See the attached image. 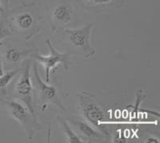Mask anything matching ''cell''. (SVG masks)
I'll list each match as a JSON object with an SVG mask.
<instances>
[{
  "mask_svg": "<svg viewBox=\"0 0 160 143\" xmlns=\"http://www.w3.org/2000/svg\"><path fill=\"white\" fill-rule=\"evenodd\" d=\"M5 20L14 35L23 37L27 41L38 35L42 26V16L35 2H22L8 10Z\"/></svg>",
  "mask_w": 160,
  "mask_h": 143,
  "instance_id": "6da1fadb",
  "label": "cell"
},
{
  "mask_svg": "<svg viewBox=\"0 0 160 143\" xmlns=\"http://www.w3.org/2000/svg\"><path fill=\"white\" fill-rule=\"evenodd\" d=\"M94 23H88L79 28H64L57 32L60 45L71 55L90 58L96 53L91 43Z\"/></svg>",
  "mask_w": 160,
  "mask_h": 143,
  "instance_id": "7a4b0ae2",
  "label": "cell"
},
{
  "mask_svg": "<svg viewBox=\"0 0 160 143\" xmlns=\"http://www.w3.org/2000/svg\"><path fill=\"white\" fill-rule=\"evenodd\" d=\"M31 81L34 90V101L35 106L44 111L49 105H55L62 111H67L63 100L69 97V94L62 90L61 84H48L39 76L38 65L35 61L31 64Z\"/></svg>",
  "mask_w": 160,
  "mask_h": 143,
  "instance_id": "3957f363",
  "label": "cell"
},
{
  "mask_svg": "<svg viewBox=\"0 0 160 143\" xmlns=\"http://www.w3.org/2000/svg\"><path fill=\"white\" fill-rule=\"evenodd\" d=\"M0 103L6 113L25 131L29 141H32L38 131L46 130L45 126L40 123L38 118H35L29 109L19 100L6 95L0 98Z\"/></svg>",
  "mask_w": 160,
  "mask_h": 143,
  "instance_id": "277c9868",
  "label": "cell"
},
{
  "mask_svg": "<svg viewBox=\"0 0 160 143\" xmlns=\"http://www.w3.org/2000/svg\"><path fill=\"white\" fill-rule=\"evenodd\" d=\"M45 15L51 30L55 33L74 26L78 20L75 0H50L46 6Z\"/></svg>",
  "mask_w": 160,
  "mask_h": 143,
  "instance_id": "5b68a950",
  "label": "cell"
},
{
  "mask_svg": "<svg viewBox=\"0 0 160 143\" xmlns=\"http://www.w3.org/2000/svg\"><path fill=\"white\" fill-rule=\"evenodd\" d=\"M31 60L26 59L20 66L19 72L16 75V79L13 84V98L19 100L28 107L31 114L38 118L36 106L34 101V90L31 81Z\"/></svg>",
  "mask_w": 160,
  "mask_h": 143,
  "instance_id": "8992f818",
  "label": "cell"
},
{
  "mask_svg": "<svg viewBox=\"0 0 160 143\" xmlns=\"http://www.w3.org/2000/svg\"><path fill=\"white\" fill-rule=\"evenodd\" d=\"M78 108L82 118L102 133L106 138L109 137V131L106 128V114L97 102L95 94L89 92H80L77 95Z\"/></svg>",
  "mask_w": 160,
  "mask_h": 143,
  "instance_id": "52a82bcc",
  "label": "cell"
},
{
  "mask_svg": "<svg viewBox=\"0 0 160 143\" xmlns=\"http://www.w3.org/2000/svg\"><path fill=\"white\" fill-rule=\"evenodd\" d=\"M46 43L49 48L50 53L48 55H42L38 51L33 52L31 58L36 62H40L44 67L45 70V81L50 82L51 74L56 72V67L58 65H62L65 71H68L70 67L74 65V62L71 59V55L68 53H60L53 47L50 39L46 40Z\"/></svg>",
  "mask_w": 160,
  "mask_h": 143,
  "instance_id": "ba28073f",
  "label": "cell"
},
{
  "mask_svg": "<svg viewBox=\"0 0 160 143\" xmlns=\"http://www.w3.org/2000/svg\"><path fill=\"white\" fill-rule=\"evenodd\" d=\"M0 47L4 48L3 52H0V54L6 71L19 67L28 57L31 56L33 52L38 51L35 47H24L15 43H8L5 41L0 44Z\"/></svg>",
  "mask_w": 160,
  "mask_h": 143,
  "instance_id": "9c48e42d",
  "label": "cell"
},
{
  "mask_svg": "<svg viewBox=\"0 0 160 143\" xmlns=\"http://www.w3.org/2000/svg\"><path fill=\"white\" fill-rule=\"evenodd\" d=\"M68 123L72 126L75 133L83 140L84 142H96L105 139L106 136L86 121L83 118L78 116H70L66 118Z\"/></svg>",
  "mask_w": 160,
  "mask_h": 143,
  "instance_id": "30bf717a",
  "label": "cell"
},
{
  "mask_svg": "<svg viewBox=\"0 0 160 143\" xmlns=\"http://www.w3.org/2000/svg\"><path fill=\"white\" fill-rule=\"evenodd\" d=\"M75 2L84 11L98 15L124 7L126 0H75Z\"/></svg>",
  "mask_w": 160,
  "mask_h": 143,
  "instance_id": "8fae6325",
  "label": "cell"
},
{
  "mask_svg": "<svg viewBox=\"0 0 160 143\" xmlns=\"http://www.w3.org/2000/svg\"><path fill=\"white\" fill-rule=\"evenodd\" d=\"M57 120L59 124L60 129L62 130L63 134L66 136V142L68 143H82L83 140L80 138L79 136L74 131L72 128H71V125L68 123V120L63 117L58 115Z\"/></svg>",
  "mask_w": 160,
  "mask_h": 143,
  "instance_id": "7c38bea8",
  "label": "cell"
},
{
  "mask_svg": "<svg viewBox=\"0 0 160 143\" xmlns=\"http://www.w3.org/2000/svg\"><path fill=\"white\" fill-rule=\"evenodd\" d=\"M20 67L12 70H8L4 72L2 76H0V98L8 95L7 90L8 86L11 84L12 80L16 77L18 73L19 72Z\"/></svg>",
  "mask_w": 160,
  "mask_h": 143,
  "instance_id": "4fadbf2b",
  "label": "cell"
},
{
  "mask_svg": "<svg viewBox=\"0 0 160 143\" xmlns=\"http://www.w3.org/2000/svg\"><path fill=\"white\" fill-rule=\"evenodd\" d=\"M14 34L11 32L8 24L6 22V20H0V44L7 38L13 36Z\"/></svg>",
  "mask_w": 160,
  "mask_h": 143,
  "instance_id": "5bb4252c",
  "label": "cell"
},
{
  "mask_svg": "<svg viewBox=\"0 0 160 143\" xmlns=\"http://www.w3.org/2000/svg\"><path fill=\"white\" fill-rule=\"evenodd\" d=\"M8 0H0V14L2 16H5L8 11Z\"/></svg>",
  "mask_w": 160,
  "mask_h": 143,
  "instance_id": "9a60e30c",
  "label": "cell"
},
{
  "mask_svg": "<svg viewBox=\"0 0 160 143\" xmlns=\"http://www.w3.org/2000/svg\"><path fill=\"white\" fill-rule=\"evenodd\" d=\"M4 67H3V62H2V58L1 54H0V76H2L4 74Z\"/></svg>",
  "mask_w": 160,
  "mask_h": 143,
  "instance_id": "2e32d148",
  "label": "cell"
}]
</instances>
